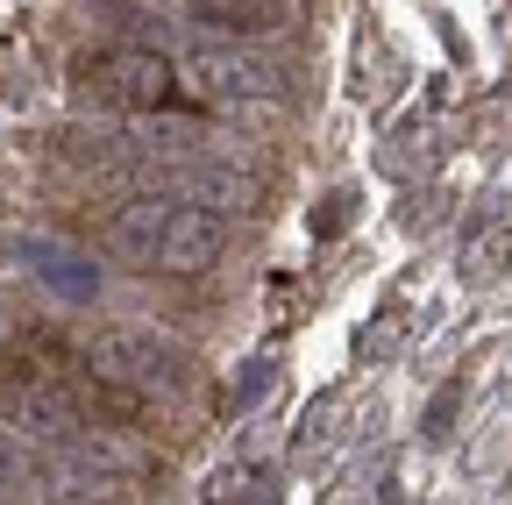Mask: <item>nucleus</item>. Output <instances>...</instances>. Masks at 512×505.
<instances>
[{
	"instance_id": "obj_1",
	"label": "nucleus",
	"mask_w": 512,
	"mask_h": 505,
	"mask_svg": "<svg viewBox=\"0 0 512 505\" xmlns=\"http://www.w3.org/2000/svg\"><path fill=\"white\" fill-rule=\"evenodd\" d=\"M107 249L143 271H207L228 249V221L185 193H136L107 214Z\"/></svg>"
},
{
	"instance_id": "obj_2",
	"label": "nucleus",
	"mask_w": 512,
	"mask_h": 505,
	"mask_svg": "<svg viewBox=\"0 0 512 505\" xmlns=\"http://www.w3.org/2000/svg\"><path fill=\"white\" fill-rule=\"evenodd\" d=\"M86 370L121 392H178L192 377V356L157 328H107L86 342Z\"/></svg>"
},
{
	"instance_id": "obj_3",
	"label": "nucleus",
	"mask_w": 512,
	"mask_h": 505,
	"mask_svg": "<svg viewBox=\"0 0 512 505\" xmlns=\"http://www.w3.org/2000/svg\"><path fill=\"white\" fill-rule=\"evenodd\" d=\"M185 72H192V86H200L207 100H221V107H285V93H292L285 65L264 57V50H249V43H192L185 50Z\"/></svg>"
},
{
	"instance_id": "obj_4",
	"label": "nucleus",
	"mask_w": 512,
	"mask_h": 505,
	"mask_svg": "<svg viewBox=\"0 0 512 505\" xmlns=\"http://www.w3.org/2000/svg\"><path fill=\"white\" fill-rule=\"evenodd\" d=\"M0 413L36 441H79L86 434V399L50 370H0Z\"/></svg>"
},
{
	"instance_id": "obj_5",
	"label": "nucleus",
	"mask_w": 512,
	"mask_h": 505,
	"mask_svg": "<svg viewBox=\"0 0 512 505\" xmlns=\"http://www.w3.org/2000/svg\"><path fill=\"white\" fill-rule=\"evenodd\" d=\"M86 100L121 107V114H157L171 100V57L164 50H100L79 65Z\"/></svg>"
},
{
	"instance_id": "obj_6",
	"label": "nucleus",
	"mask_w": 512,
	"mask_h": 505,
	"mask_svg": "<svg viewBox=\"0 0 512 505\" xmlns=\"http://www.w3.org/2000/svg\"><path fill=\"white\" fill-rule=\"evenodd\" d=\"M0 498H50V456L0 434Z\"/></svg>"
},
{
	"instance_id": "obj_7",
	"label": "nucleus",
	"mask_w": 512,
	"mask_h": 505,
	"mask_svg": "<svg viewBox=\"0 0 512 505\" xmlns=\"http://www.w3.org/2000/svg\"><path fill=\"white\" fill-rule=\"evenodd\" d=\"M22 257H29V271H43L57 292H72V299H93V285H100V278L79 264V249H64V242H29Z\"/></svg>"
},
{
	"instance_id": "obj_8",
	"label": "nucleus",
	"mask_w": 512,
	"mask_h": 505,
	"mask_svg": "<svg viewBox=\"0 0 512 505\" xmlns=\"http://www.w3.org/2000/svg\"><path fill=\"white\" fill-rule=\"evenodd\" d=\"M207 498L214 505H264V498H278V477L264 463H228L207 477Z\"/></svg>"
},
{
	"instance_id": "obj_9",
	"label": "nucleus",
	"mask_w": 512,
	"mask_h": 505,
	"mask_svg": "<svg viewBox=\"0 0 512 505\" xmlns=\"http://www.w3.org/2000/svg\"><path fill=\"white\" fill-rule=\"evenodd\" d=\"M512 271V221H498L491 235H477L470 249V278H505Z\"/></svg>"
},
{
	"instance_id": "obj_10",
	"label": "nucleus",
	"mask_w": 512,
	"mask_h": 505,
	"mask_svg": "<svg viewBox=\"0 0 512 505\" xmlns=\"http://www.w3.org/2000/svg\"><path fill=\"white\" fill-rule=\"evenodd\" d=\"M335 420H342V399H328V406H313V413H306V427H299V449H320V441H335V434H328Z\"/></svg>"
},
{
	"instance_id": "obj_11",
	"label": "nucleus",
	"mask_w": 512,
	"mask_h": 505,
	"mask_svg": "<svg viewBox=\"0 0 512 505\" xmlns=\"http://www.w3.org/2000/svg\"><path fill=\"white\" fill-rule=\"evenodd\" d=\"M456 399H463V392L448 385V392H441V399L427 406V441H448V427H456Z\"/></svg>"
}]
</instances>
